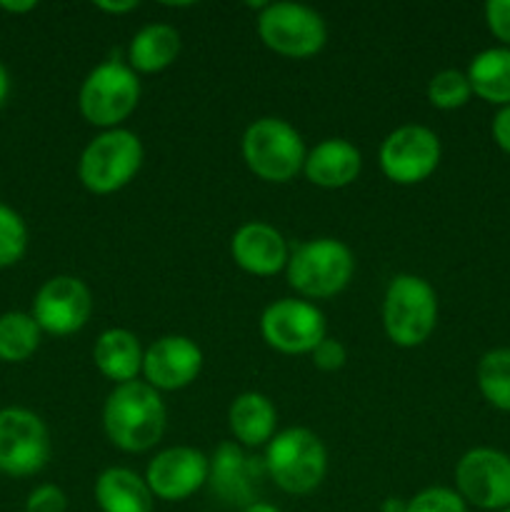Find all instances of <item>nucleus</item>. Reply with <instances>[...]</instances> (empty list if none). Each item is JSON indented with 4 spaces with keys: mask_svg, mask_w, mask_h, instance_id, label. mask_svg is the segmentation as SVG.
I'll list each match as a JSON object with an SVG mask.
<instances>
[{
    "mask_svg": "<svg viewBox=\"0 0 510 512\" xmlns=\"http://www.w3.org/2000/svg\"><path fill=\"white\" fill-rule=\"evenodd\" d=\"M168 425V408L145 380L115 385L103 405V430L110 445L123 453H148L160 443Z\"/></svg>",
    "mask_w": 510,
    "mask_h": 512,
    "instance_id": "f257e3e1",
    "label": "nucleus"
},
{
    "mask_svg": "<svg viewBox=\"0 0 510 512\" xmlns=\"http://www.w3.org/2000/svg\"><path fill=\"white\" fill-rule=\"evenodd\" d=\"M355 273V255L343 240L313 238L290 250L285 278L303 300H328L343 293Z\"/></svg>",
    "mask_w": 510,
    "mask_h": 512,
    "instance_id": "f03ea898",
    "label": "nucleus"
},
{
    "mask_svg": "<svg viewBox=\"0 0 510 512\" xmlns=\"http://www.w3.org/2000/svg\"><path fill=\"white\" fill-rule=\"evenodd\" d=\"M438 325V293L415 273L390 278L383 295V330L398 348H418Z\"/></svg>",
    "mask_w": 510,
    "mask_h": 512,
    "instance_id": "7ed1b4c3",
    "label": "nucleus"
},
{
    "mask_svg": "<svg viewBox=\"0 0 510 512\" xmlns=\"http://www.w3.org/2000/svg\"><path fill=\"white\" fill-rule=\"evenodd\" d=\"M263 465L283 493L310 495L328 473V450L313 430L288 428L265 445Z\"/></svg>",
    "mask_w": 510,
    "mask_h": 512,
    "instance_id": "20e7f679",
    "label": "nucleus"
},
{
    "mask_svg": "<svg viewBox=\"0 0 510 512\" xmlns=\"http://www.w3.org/2000/svg\"><path fill=\"white\" fill-rule=\"evenodd\" d=\"M240 153L255 178L265 183H290L303 173V135L283 118H258L245 128Z\"/></svg>",
    "mask_w": 510,
    "mask_h": 512,
    "instance_id": "39448f33",
    "label": "nucleus"
},
{
    "mask_svg": "<svg viewBox=\"0 0 510 512\" xmlns=\"http://www.w3.org/2000/svg\"><path fill=\"white\" fill-rule=\"evenodd\" d=\"M143 158V143L133 130H103L80 153L78 178L93 195L118 193L138 175Z\"/></svg>",
    "mask_w": 510,
    "mask_h": 512,
    "instance_id": "423d86ee",
    "label": "nucleus"
},
{
    "mask_svg": "<svg viewBox=\"0 0 510 512\" xmlns=\"http://www.w3.org/2000/svg\"><path fill=\"white\" fill-rule=\"evenodd\" d=\"M140 103V78L123 60H105L85 75L78 108L85 123L113 130L135 113Z\"/></svg>",
    "mask_w": 510,
    "mask_h": 512,
    "instance_id": "0eeeda50",
    "label": "nucleus"
},
{
    "mask_svg": "<svg viewBox=\"0 0 510 512\" xmlns=\"http://www.w3.org/2000/svg\"><path fill=\"white\" fill-rule=\"evenodd\" d=\"M258 35L283 58H313L328 43V25L318 10L303 3H265L258 13Z\"/></svg>",
    "mask_w": 510,
    "mask_h": 512,
    "instance_id": "6e6552de",
    "label": "nucleus"
},
{
    "mask_svg": "<svg viewBox=\"0 0 510 512\" xmlns=\"http://www.w3.org/2000/svg\"><path fill=\"white\" fill-rule=\"evenodd\" d=\"M440 155L443 148L435 130L408 123L385 135L378 150V163L390 183L418 185L438 170Z\"/></svg>",
    "mask_w": 510,
    "mask_h": 512,
    "instance_id": "1a4fd4ad",
    "label": "nucleus"
},
{
    "mask_svg": "<svg viewBox=\"0 0 510 512\" xmlns=\"http://www.w3.org/2000/svg\"><path fill=\"white\" fill-rule=\"evenodd\" d=\"M260 335L265 345L283 355H310L328 338L323 310L303 298H280L260 315Z\"/></svg>",
    "mask_w": 510,
    "mask_h": 512,
    "instance_id": "9d476101",
    "label": "nucleus"
},
{
    "mask_svg": "<svg viewBox=\"0 0 510 512\" xmlns=\"http://www.w3.org/2000/svg\"><path fill=\"white\" fill-rule=\"evenodd\" d=\"M50 460V433L40 415L25 408L0 410V473L38 475Z\"/></svg>",
    "mask_w": 510,
    "mask_h": 512,
    "instance_id": "9b49d317",
    "label": "nucleus"
},
{
    "mask_svg": "<svg viewBox=\"0 0 510 512\" xmlns=\"http://www.w3.org/2000/svg\"><path fill=\"white\" fill-rule=\"evenodd\" d=\"M455 490L480 510L510 508V455L495 448L468 450L455 465Z\"/></svg>",
    "mask_w": 510,
    "mask_h": 512,
    "instance_id": "f8f14e48",
    "label": "nucleus"
},
{
    "mask_svg": "<svg viewBox=\"0 0 510 512\" xmlns=\"http://www.w3.org/2000/svg\"><path fill=\"white\" fill-rule=\"evenodd\" d=\"M30 315L43 333L65 338L88 325L93 315V293L75 275H55L40 285Z\"/></svg>",
    "mask_w": 510,
    "mask_h": 512,
    "instance_id": "ddd939ff",
    "label": "nucleus"
},
{
    "mask_svg": "<svg viewBox=\"0 0 510 512\" xmlns=\"http://www.w3.org/2000/svg\"><path fill=\"white\" fill-rule=\"evenodd\" d=\"M210 475V458L198 448L190 445H175L155 455L145 468V483H148L153 498L165 503H183L193 498Z\"/></svg>",
    "mask_w": 510,
    "mask_h": 512,
    "instance_id": "4468645a",
    "label": "nucleus"
},
{
    "mask_svg": "<svg viewBox=\"0 0 510 512\" xmlns=\"http://www.w3.org/2000/svg\"><path fill=\"white\" fill-rule=\"evenodd\" d=\"M203 350L185 335H163L145 348L143 380L158 393H175L198 380Z\"/></svg>",
    "mask_w": 510,
    "mask_h": 512,
    "instance_id": "2eb2a0df",
    "label": "nucleus"
},
{
    "mask_svg": "<svg viewBox=\"0 0 510 512\" xmlns=\"http://www.w3.org/2000/svg\"><path fill=\"white\" fill-rule=\"evenodd\" d=\"M230 255L235 265L255 278H270L283 273L288 265L290 250L283 233L270 223L250 220L243 223L230 238Z\"/></svg>",
    "mask_w": 510,
    "mask_h": 512,
    "instance_id": "dca6fc26",
    "label": "nucleus"
},
{
    "mask_svg": "<svg viewBox=\"0 0 510 512\" xmlns=\"http://www.w3.org/2000/svg\"><path fill=\"white\" fill-rule=\"evenodd\" d=\"M363 170V155L350 140L325 138L308 150L303 163V175L308 183L325 190L348 188L358 180Z\"/></svg>",
    "mask_w": 510,
    "mask_h": 512,
    "instance_id": "f3484780",
    "label": "nucleus"
},
{
    "mask_svg": "<svg viewBox=\"0 0 510 512\" xmlns=\"http://www.w3.org/2000/svg\"><path fill=\"white\" fill-rule=\"evenodd\" d=\"M208 483L213 493L228 505L255 503V468L238 443H220L210 458Z\"/></svg>",
    "mask_w": 510,
    "mask_h": 512,
    "instance_id": "a211bd4d",
    "label": "nucleus"
},
{
    "mask_svg": "<svg viewBox=\"0 0 510 512\" xmlns=\"http://www.w3.org/2000/svg\"><path fill=\"white\" fill-rule=\"evenodd\" d=\"M228 428L238 445L260 448V445H268L275 438L278 410H275L273 400L268 395L248 390V393H240L230 403Z\"/></svg>",
    "mask_w": 510,
    "mask_h": 512,
    "instance_id": "6ab92c4d",
    "label": "nucleus"
},
{
    "mask_svg": "<svg viewBox=\"0 0 510 512\" xmlns=\"http://www.w3.org/2000/svg\"><path fill=\"white\" fill-rule=\"evenodd\" d=\"M143 345L138 335L125 328H110L98 335L93 345V363L100 375L115 385L133 383L143 373Z\"/></svg>",
    "mask_w": 510,
    "mask_h": 512,
    "instance_id": "aec40b11",
    "label": "nucleus"
},
{
    "mask_svg": "<svg viewBox=\"0 0 510 512\" xmlns=\"http://www.w3.org/2000/svg\"><path fill=\"white\" fill-rule=\"evenodd\" d=\"M95 503L100 512H153V493L143 475L128 468H108L95 480Z\"/></svg>",
    "mask_w": 510,
    "mask_h": 512,
    "instance_id": "412c9836",
    "label": "nucleus"
},
{
    "mask_svg": "<svg viewBox=\"0 0 510 512\" xmlns=\"http://www.w3.org/2000/svg\"><path fill=\"white\" fill-rule=\"evenodd\" d=\"M180 55V33L168 23L143 25L130 38L128 65L135 73L153 75L170 68Z\"/></svg>",
    "mask_w": 510,
    "mask_h": 512,
    "instance_id": "4be33fe9",
    "label": "nucleus"
},
{
    "mask_svg": "<svg viewBox=\"0 0 510 512\" xmlns=\"http://www.w3.org/2000/svg\"><path fill=\"white\" fill-rule=\"evenodd\" d=\"M473 95L490 105H510V48L480 50L465 70Z\"/></svg>",
    "mask_w": 510,
    "mask_h": 512,
    "instance_id": "5701e85b",
    "label": "nucleus"
},
{
    "mask_svg": "<svg viewBox=\"0 0 510 512\" xmlns=\"http://www.w3.org/2000/svg\"><path fill=\"white\" fill-rule=\"evenodd\" d=\"M43 330L30 313L10 310L0 315V360L3 363H23L38 350Z\"/></svg>",
    "mask_w": 510,
    "mask_h": 512,
    "instance_id": "b1692460",
    "label": "nucleus"
},
{
    "mask_svg": "<svg viewBox=\"0 0 510 512\" xmlns=\"http://www.w3.org/2000/svg\"><path fill=\"white\" fill-rule=\"evenodd\" d=\"M478 390L495 410L510 413V348H495L480 358L475 370Z\"/></svg>",
    "mask_w": 510,
    "mask_h": 512,
    "instance_id": "393cba45",
    "label": "nucleus"
},
{
    "mask_svg": "<svg viewBox=\"0 0 510 512\" xmlns=\"http://www.w3.org/2000/svg\"><path fill=\"white\" fill-rule=\"evenodd\" d=\"M428 103L438 110H458L473 98V88L463 70L445 68L428 80Z\"/></svg>",
    "mask_w": 510,
    "mask_h": 512,
    "instance_id": "a878e982",
    "label": "nucleus"
},
{
    "mask_svg": "<svg viewBox=\"0 0 510 512\" xmlns=\"http://www.w3.org/2000/svg\"><path fill=\"white\" fill-rule=\"evenodd\" d=\"M28 250V228L25 220L10 205L0 203V268L18 263Z\"/></svg>",
    "mask_w": 510,
    "mask_h": 512,
    "instance_id": "bb28decb",
    "label": "nucleus"
},
{
    "mask_svg": "<svg viewBox=\"0 0 510 512\" xmlns=\"http://www.w3.org/2000/svg\"><path fill=\"white\" fill-rule=\"evenodd\" d=\"M405 512H468V503L460 498L458 490L435 485V488H425L413 495Z\"/></svg>",
    "mask_w": 510,
    "mask_h": 512,
    "instance_id": "cd10ccee",
    "label": "nucleus"
},
{
    "mask_svg": "<svg viewBox=\"0 0 510 512\" xmlns=\"http://www.w3.org/2000/svg\"><path fill=\"white\" fill-rule=\"evenodd\" d=\"M68 510V495L58 485H38L25 500V512H65Z\"/></svg>",
    "mask_w": 510,
    "mask_h": 512,
    "instance_id": "c85d7f7f",
    "label": "nucleus"
},
{
    "mask_svg": "<svg viewBox=\"0 0 510 512\" xmlns=\"http://www.w3.org/2000/svg\"><path fill=\"white\" fill-rule=\"evenodd\" d=\"M310 360H313L315 368L323 370V373H335V370H340L348 363V350H345V345L340 343V340L323 338L315 345L313 353H310Z\"/></svg>",
    "mask_w": 510,
    "mask_h": 512,
    "instance_id": "c756f323",
    "label": "nucleus"
},
{
    "mask_svg": "<svg viewBox=\"0 0 510 512\" xmlns=\"http://www.w3.org/2000/svg\"><path fill=\"white\" fill-rule=\"evenodd\" d=\"M485 23L490 33L503 43V48H510V0H488Z\"/></svg>",
    "mask_w": 510,
    "mask_h": 512,
    "instance_id": "7c9ffc66",
    "label": "nucleus"
},
{
    "mask_svg": "<svg viewBox=\"0 0 510 512\" xmlns=\"http://www.w3.org/2000/svg\"><path fill=\"white\" fill-rule=\"evenodd\" d=\"M490 133H493L495 145H498L503 153L510 155V105L498 108V113L493 115V125H490Z\"/></svg>",
    "mask_w": 510,
    "mask_h": 512,
    "instance_id": "2f4dec72",
    "label": "nucleus"
},
{
    "mask_svg": "<svg viewBox=\"0 0 510 512\" xmlns=\"http://www.w3.org/2000/svg\"><path fill=\"white\" fill-rule=\"evenodd\" d=\"M95 8L103 10V13H110V15H125L130 13V10L138 8V0H98L95 3Z\"/></svg>",
    "mask_w": 510,
    "mask_h": 512,
    "instance_id": "473e14b6",
    "label": "nucleus"
},
{
    "mask_svg": "<svg viewBox=\"0 0 510 512\" xmlns=\"http://www.w3.org/2000/svg\"><path fill=\"white\" fill-rule=\"evenodd\" d=\"M38 8L35 0H23V3H10V0H0V10L5 13H30V10Z\"/></svg>",
    "mask_w": 510,
    "mask_h": 512,
    "instance_id": "72a5a7b5",
    "label": "nucleus"
},
{
    "mask_svg": "<svg viewBox=\"0 0 510 512\" xmlns=\"http://www.w3.org/2000/svg\"><path fill=\"white\" fill-rule=\"evenodd\" d=\"M8 95H10V75H8V68L3 65V60H0V108L5 105Z\"/></svg>",
    "mask_w": 510,
    "mask_h": 512,
    "instance_id": "f704fd0d",
    "label": "nucleus"
},
{
    "mask_svg": "<svg viewBox=\"0 0 510 512\" xmlns=\"http://www.w3.org/2000/svg\"><path fill=\"white\" fill-rule=\"evenodd\" d=\"M405 508H408V500L388 498L383 503V508H380V512H405Z\"/></svg>",
    "mask_w": 510,
    "mask_h": 512,
    "instance_id": "c9c22d12",
    "label": "nucleus"
},
{
    "mask_svg": "<svg viewBox=\"0 0 510 512\" xmlns=\"http://www.w3.org/2000/svg\"><path fill=\"white\" fill-rule=\"evenodd\" d=\"M240 512H283V510L275 508V505H270V503H263V500H255V503L245 505Z\"/></svg>",
    "mask_w": 510,
    "mask_h": 512,
    "instance_id": "e433bc0d",
    "label": "nucleus"
},
{
    "mask_svg": "<svg viewBox=\"0 0 510 512\" xmlns=\"http://www.w3.org/2000/svg\"><path fill=\"white\" fill-rule=\"evenodd\" d=\"M500 512H510V508H505V510H500Z\"/></svg>",
    "mask_w": 510,
    "mask_h": 512,
    "instance_id": "4c0bfd02",
    "label": "nucleus"
},
{
    "mask_svg": "<svg viewBox=\"0 0 510 512\" xmlns=\"http://www.w3.org/2000/svg\"><path fill=\"white\" fill-rule=\"evenodd\" d=\"M0 475H3V473H0Z\"/></svg>",
    "mask_w": 510,
    "mask_h": 512,
    "instance_id": "58836bf2",
    "label": "nucleus"
}]
</instances>
